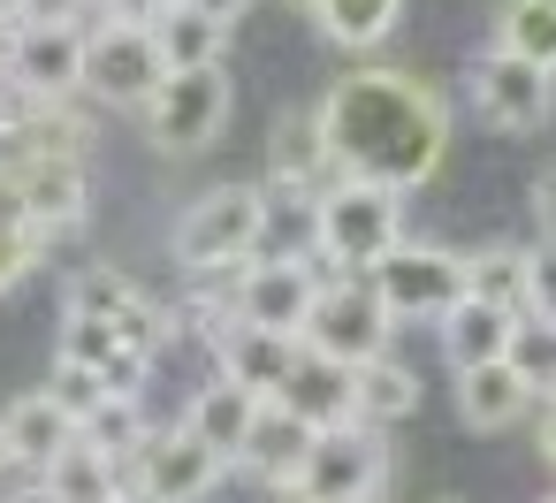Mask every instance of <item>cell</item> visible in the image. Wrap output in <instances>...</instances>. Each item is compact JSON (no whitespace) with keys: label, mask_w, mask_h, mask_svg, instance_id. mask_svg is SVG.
<instances>
[{"label":"cell","mask_w":556,"mask_h":503,"mask_svg":"<svg viewBox=\"0 0 556 503\" xmlns=\"http://www.w3.org/2000/svg\"><path fill=\"white\" fill-rule=\"evenodd\" d=\"M39 480H47L62 503H115V495L130 488V473H123L108 450H92L85 435H77L62 457H47V465H39Z\"/></svg>","instance_id":"obj_26"},{"label":"cell","mask_w":556,"mask_h":503,"mask_svg":"<svg viewBox=\"0 0 556 503\" xmlns=\"http://www.w3.org/2000/svg\"><path fill=\"white\" fill-rule=\"evenodd\" d=\"M533 404H541V397L526 389V374H518L510 359L457 374V419H465L472 435H503V427H518V419H526Z\"/></svg>","instance_id":"obj_19"},{"label":"cell","mask_w":556,"mask_h":503,"mask_svg":"<svg viewBox=\"0 0 556 503\" xmlns=\"http://www.w3.org/2000/svg\"><path fill=\"white\" fill-rule=\"evenodd\" d=\"M161 85H168V54H161L153 24H92L85 32V100L146 115Z\"/></svg>","instance_id":"obj_5"},{"label":"cell","mask_w":556,"mask_h":503,"mask_svg":"<svg viewBox=\"0 0 556 503\" xmlns=\"http://www.w3.org/2000/svg\"><path fill=\"white\" fill-rule=\"evenodd\" d=\"M9 123H16V92L0 85V138H9Z\"/></svg>","instance_id":"obj_41"},{"label":"cell","mask_w":556,"mask_h":503,"mask_svg":"<svg viewBox=\"0 0 556 503\" xmlns=\"http://www.w3.org/2000/svg\"><path fill=\"white\" fill-rule=\"evenodd\" d=\"M320 442V427H305L290 404H260V419H252V442H244V473L260 480V488H282L298 465H305V450Z\"/></svg>","instance_id":"obj_21"},{"label":"cell","mask_w":556,"mask_h":503,"mask_svg":"<svg viewBox=\"0 0 556 503\" xmlns=\"http://www.w3.org/2000/svg\"><path fill=\"white\" fill-rule=\"evenodd\" d=\"M260 404L267 397H252V389H237L229 374H214L206 389H191V404H184V427L206 442V450H222L229 465L244 457V442H252V419H260Z\"/></svg>","instance_id":"obj_20"},{"label":"cell","mask_w":556,"mask_h":503,"mask_svg":"<svg viewBox=\"0 0 556 503\" xmlns=\"http://www.w3.org/2000/svg\"><path fill=\"white\" fill-rule=\"evenodd\" d=\"M374 298L389 305V320L404 328V320H442V313H457L465 298H472V275H465V252H450V244H396L374 275Z\"/></svg>","instance_id":"obj_7"},{"label":"cell","mask_w":556,"mask_h":503,"mask_svg":"<svg viewBox=\"0 0 556 503\" xmlns=\"http://www.w3.org/2000/svg\"><path fill=\"white\" fill-rule=\"evenodd\" d=\"M0 16H24V0H0Z\"/></svg>","instance_id":"obj_44"},{"label":"cell","mask_w":556,"mask_h":503,"mask_svg":"<svg viewBox=\"0 0 556 503\" xmlns=\"http://www.w3.org/2000/svg\"><path fill=\"white\" fill-rule=\"evenodd\" d=\"M92 16H100V0H24V24H77V32H92Z\"/></svg>","instance_id":"obj_34"},{"label":"cell","mask_w":556,"mask_h":503,"mask_svg":"<svg viewBox=\"0 0 556 503\" xmlns=\"http://www.w3.org/2000/svg\"><path fill=\"white\" fill-rule=\"evenodd\" d=\"M229 32L237 24H222L206 9H184V0H168V9L153 16V39H161L168 70H214V62H229Z\"/></svg>","instance_id":"obj_23"},{"label":"cell","mask_w":556,"mask_h":503,"mask_svg":"<svg viewBox=\"0 0 556 503\" xmlns=\"http://www.w3.org/2000/svg\"><path fill=\"white\" fill-rule=\"evenodd\" d=\"M305 16H313V32H320L328 47L374 54V47H389V32L404 24V0H305Z\"/></svg>","instance_id":"obj_22"},{"label":"cell","mask_w":556,"mask_h":503,"mask_svg":"<svg viewBox=\"0 0 556 503\" xmlns=\"http://www.w3.org/2000/svg\"><path fill=\"white\" fill-rule=\"evenodd\" d=\"M298 343H305V351H320V359L366 366V359H381V351L396 343V320H389V305L374 298V282H366V275H328Z\"/></svg>","instance_id":"obj_8"},{"label":"cell","mask_w":556,"mask_h":503,"mask_svg":"<svg viewBox=\"0 0 556 503\" xmlns=\"http://www.w3.org/2000/svg\"><path fill=\"white\" fill-rule=\"evenodd\" d=\"M229 115H237L229 62H214V70H168V85H161L153 108H146V138L184 161V153H206V146L229 130Z\"/></svg>","instance_id":"obj_6"},{"label":"cell","mask_w":556,"mask_h":503,"mask_svg":"<svg viewBox=\"0 0 556 503\" xmlns=\"http://www.w3.org/2000/svg\"><path fill=\"white\" fill-rule=\"evenodd\" d=\"M434 336H442V359H450V374H472V366H495V359H510L518 313H503V305H488V298H465L457 313H442V320H434Z\"/></svg>","instance_id":"obj_18"},{"label":"cell","mask_w":556,"mask_h":503,"mask_svg":"<svg viewBox=\"0 0 556 503\" xmlns=\"http://www.w3.org/2000/svg\"><path fill=\"white\" fill-rule=\"evenodd\" d=\"M541 457L556 465V397H541Z\"/></svg>","instance_id":"obj_39"},{"label":"cell","mask_w":556,"mask_h":503,"mask_svg":"<svg viewBox=\"0 0 556 503\" xmlns=\"http://www.w3.org/2000/svg\"><path fill=\"white\" fill-rule=\"evenodd\" d=\"M298 336H275V328H244V320H229L222 336H214V374H229L237 389H252V397H282L290 389V366H298Z\"/></svg>","instance_id":"obj_15"},{"label":"cell","mask_w":556,"mask_h":503,"mask_svg":"<svg viewBox=\"0 0 556 503\" xmlns=\"http://www.w3.org/2000/svg\"><path fill=\"white\" fill-rule=\"evenodd\" d=\"M267 229H275L267 184H214V191H199V199L184 206V222H176V267H184V275H229V267L260 260Z\"/></svg>","instance_id":"obj_3"},{"label":"cell","mask_w":556,"mask_h":503,"mask_svg":"<svg viewBox=\"0 0 556 503\" xmlns=\"http://www.w3.org/2000/svg\"><path fill=\"white\" fill-rule=\"evenodd\" d=\"M526 206H533V237H541V244H556V161H541V168H533Z\"/></svg>","instance_id":"obj_33"},{"label":"cell","mask_w":556,"mask_h":503,"mask_svg":"<svg viewBox=\"0 0 556 503\" xmlns=\"http://www.w3.org/2000/svg\"><path fill=\"white\" fill-rule=\"evenodd\" d=\"M526 313L556 320V244H533V298H526Z\"/></svg>","instance_id":"obj_35"},{"label":"cell","mask_w":556,"mask_h":503,"mask_svg":"<svg viewBox=\"0 0 556 503\" xmlns=\"http://www.w3.org/2000/svg\"><path fill=\"white\" fill-rule=\"evenodd\" d=\"M16 108H54L85 92V32L77 24H24V54L9 77Z\"/></svg>","instance_id":"obj_12"},{"label":"cell","mask_w":556,"mask_h":503,"mask_svg":"<svg viewBox=\"0 0 556 503\" xmlns=\"http://www.w3.org/2000/svg\"><path fill=\"white\" fill-rule=\"evenodd\" d=\"M16 54H24V16H0V85L16 77Z\"/></svg>","instance_id":"obj_37"},{"label":"cell","mask_w":556,"mask_h":503,"mask_svg":"<svg viewBox=\"0 0 556 503\" xmlns=\"http://www.w3.org/2000/svg\"><path fill=\"white\" fill-rule=\"evenodd\" d=\"M389 495V435L381 427H328L305 465L275 488V503H381Z\"/></svg>","instance_id":"obj_4"},{"label":"cell","mask_w":556,"mask_h":503,"mask_svg":"<svg viewBox=\"0 0 556 503\" xmlns=\"http://www.w3.org/2000/svg\"><path fill=\"white\" fill-rule=\"evenodd\" d=\"M510 366L526 374V389H533V397H556V320H541V313H518Z\"/></svg>","instance_id":"obj_30"},{"label":"cell","mask_w":556,"mask_h":503,"mask_svg":"<svg viewBox=\"0 0 556 503\" xmlns=\"http://www.w3.org/2000/svg\"><path fill=\"white\" fill-rule=\"evenodd\" d=\"M47 252H54V237H47L39 222H0V290L24 282V275H39Z\"/></svg>","instance_id":"obj_31"},{"label":"cell","mask_w":556,"mask_h":503,"mask_svg":"<svg viewBox=\"0 0 556 503\" xmlns=\"http://www.w3.org/2000/svg\"><path fill=\"white\" fill-rule=\"evenodd\" d=\"M0 419H9V442H16V465H47V457H62L85 427L47 397V389H24L9 412H0Z\"/></svg>","instance_id":"obj_24"},{"label":"cell","mask_w":556,"mask_h":503,"mask_svg":"<svg viewBox=\"0 0 556 503\" xmlns=\"http://www.w3.org/2000/svg\"><path fill=\"white\" fill-rule=\"evenodd\" d=\"M115 503H161V495H153V488H138V480H130V488H123V495H115Z\"/></svg>","instance_id":"obj_43"},{"label":"cell","mask_w":556,"mask_h":503,"mask_svg":"<svg viewBox=\"0 0 556 503\" xmlns=\"http://www.w3.org/2000/svg\"><path fill=\"white\" fill-rule=\"evenodd\" d=\"M222 473H229V457L206 450L184 419H176V427H153V442H146V457H138V488H153L161 503H206V495L222 488Z\"/></svg>","instance_id":"obj_13"},{"label":"cell","mask_w":556,"mask_h":503,"mask_svg":"<svg viewBox=\"0 0 556 503\" xmlns=\"http://www.w3.org/2000/svg\"><path fill=\"white\" fill-rule=\"evenodd\" d=\"M503 54L533 62V70H556V0H495V24H488Z\"/></svg>","instance_id":"obj_27"},{"label":"cell","mask_w":556,"mask_h":503,"mask_svg":"<svg viewBox=\"0 0 556 503\" xmlns=\"http://www.w3.org/2000/svg\"><path fill=\"white\" fill-rule=\"evenodd\" d=\"M62 313H77V320H108V328H123L138 351H168L176 343V313H161L123 267H77L70 275V290H62Z\"/></svg>","instance_id":"obj_11"},{"label":"cell","mask_w":556,"mask_h":503,"mask_svg":"<svg viewBox=\"0 0 556 503\" xmlns=\"http://www.w3.org/2000/svg\"><path fill=\"white\" fill-rule=\"evenodd\" d=\"M465 92H472V115H480L488 130H503V138H533V130H548V115H556V70H533V62L503 54V47L472 54Z\"/></svg>","instance_id":"obj_9"},{"label":"cell","mask_w":556,"mask_h":503,"mask_svg":"<svg viewBox=\"0 0 556 503\" xmlns=\"http://www.w3.org/2000/svg\"><path fill=\"white\" fill-rule=\"evenodd\" d=\"M419 412V366L412 359H396V351H381V359H366L358 366V427H396V419H412Z\"/></svg>","instance_id":"obj_25"},{"label":"cell","mask_w":556,"mask_h":503,"mask_svg":"<svg viewBox=\"0 0 556 503\" xmlns=\"http://www.w3.org/2000/svg\"><path fill=\"white\" fill-rule=\"evenodd\" d=\"M168 0H100V24H153Z\"/></svg>","instance_id":"obj_36"},{"label":"cell","mask_w":556,"mask_h":503,"mask_svg":"<svg viewBox=\"0 0 556 503\" xmlns=\"http://www.w3.org/2000/svg\"><path fill=\"white\" fill-rule=\"evenodd\" d=\"M16 184V199H24V222H39L54 244L70 237V229H85V214H92V176H85V161H16V168H0Z\"/></svg>","instance_id":"obj_14"},{"label":"cell","mask_w":556,"mask_h":503,"mask_svg":"<svg viewBox=\"0 0 556 503\" xmlns=\"http://www.w3.org/2000/svg\"><path fill=\"white\" fill-rule=\"evenodd\" d=\"M320 282H328V267H320L313 252H298V260H290V252H282V260H244V267L229 275V305H237V320H244V328L305 336Z\"/></svg>","instance_id":"obj_10"},{"label":"cell","mask_w":556,"mask_h":503,"mask_svg":"<svg viewBox=\"0 0 556 503\" xmlns=\"http://www.w3.org/2000/svg\"><path fill=\"white\" fill-rule=\"evenodd\" d=\"M320 123L336 146V176H366L389 191H419L434 184V168L450 161V100L442 85H427L419 70H351L320 92Z\"/></svg>","instance_id":"obj_1"},{"label":"cell","mask_w":556,"mask_h":503,"mask_svg":"<svg viewBox=\"0 0 556 503\" xmlns=\"http://www.w3.org/2000/svg\"><path fill=\"white\" fill-rule=\"evenodd\" d=\"M465 275H472V298H488L503 313H526V298H533V252L526 244H480V252H465Z\"/></svg>","instance_id":"obj_28"},{"label":"cell","mask_w":556,"mask_h":503,"mask_svg":"<svg viewBox=\"0 0 556 503\" xmlns=\"http://www.w3.org/2000/svg\"><path fill=\"white\" fill-rule=\"evenodd\" d=\"M313 260L320 267H343V275H374L396 244H404V191L389 184H366V176H336L320 199H313Z\"/></svg>","instance_id":"obj_2"},{"label":"cell","mask_w":556,"mask_h":503,"mask_svg":"<svg viewBox=\"0 0 556 503\" xmlns=\"http://www.w3.org/2000/svg\"><path fill=\"white\" fill-rule=\"evenodd\" d=\"M0 473H16V442H9V419H0Z\"/></svg>","instance_id":"obj_42"},{"label":"cell","mask_w":556,"mask_h":503,"mask_svg":"<svg viewBox=\"0 0 556 503\" xmlns=\"http://www.w3.org/2000/svg\"><path fill=\"white\" fill-rule=\"evenodd\" d=\"M184 9H206V16H222V24H237V16L252 9V0H184Z\"/></svg>","instance_id":"obj_38"},{"label":"cell","mask_w":556,"mask_h":503,"mask_svg":"<svg viewBox=\"0 0 556 503\" xmlns=\"http://www.w3.org/2000/svg\"><path fill=\"white\" fill-rule=\"evenodd\" d=\"M54 359L92 366L115 397H138L146 374H153V351H138L123 328H108V320H77V313H62V343H54Z\"/></svg>","instance_id":"obj_16"},{"label":"cell","mask_w":556,"mask_h":503,"mask_svg":"<svg viewBox=\"0 0 556 503\" xmlns=\"http://www.w3.org/2000/svg\"><path fill=\"white\" fill-rule=\"evenodd\" d=\"M47 397H54V404H62V412H70L77 427H85V419H92V412H100V404H108L115 389H108V381H100L92 366H70V359H54V374H47Z\"/></svg>","instance_id":"obj_32"},{"label":"cell","mask_w":556,"mask_h":503,"mask_svg":"<svg viewBox=\"0 0 556 503\" xmlns=\"http://www.w3.org/2000/svg\"><path fill=\"white\" fill-rule=\"evenodd\" d=\"M541 503H556V495H541Z\"/></svg>","instance_id":"obj_45"},{"label":"cell","mask_w":556,"mask_h":503,"mask_svg":"<svg viewBox=\"0 0 556 503\" xmlns=\"http://www.w3.org/2000/svg\"><path fill=\"white\" fill-rule=\"evenodd\" d=\"M275 404H290L305 427H351L358 419V366H343V359H320V351H298V366H290V389L275 397Z\"/></svg>","instance_id":"obj_17"},{"label":"cell","mask_w":556,"mask_h":503,"mask_svg":"<svg viewBox=\"0 0 556 503\" xmlns=\"http://www.w3.org/2000/svg\"><path fill=\"white\" fill-rule=\"evenodd\" d=\"M9 503H62V495H54V488H47V480H24V488H16V495H9Z\"/></svg>","instance_id":"obj_40"},{"label":"cell","mask_w":556,"mask_h":503,"mask_svg":"<svg viewBox=\"0 0 556 503\" xmlns=\"http://www.w3.org/2000/svg\"><path fill=\"white\" fill-rule=\"evenodd\" d=\"M85 442L92 450H108L130 480H138V457H146V442H153V427H146V404L138 397H108L92 419H85Z\"/></svg>","instance_id":"obj_29"}]
</instances>
